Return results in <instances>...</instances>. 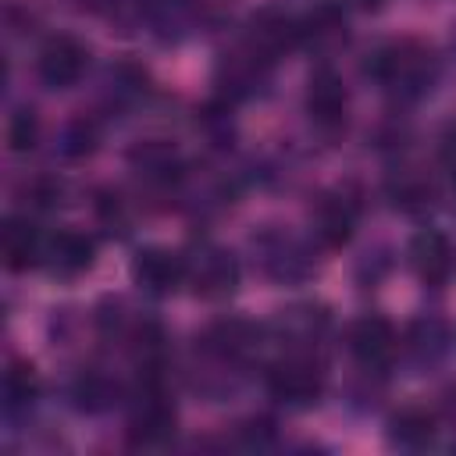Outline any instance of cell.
Returning <instances> with one entry per match:
<instances>
[{
	"mask_svg": "<svg viewBox=\"0 0 456 456\" xmlns=\"http://www.w3.org/2000/svg\"><path fill=\"white\" fill-rule=\"evenodd\" d=\"M253 338H256L253 324H246V321H239V317H228V321L210 324V331L203 335V346H207L210 353L232 360V356H242V353L253 346Z\"/></svg>",
	"mask_w": 456,
	"mask_h": 456,
	"instance_id": "e0dca14e",
	"label": "cell"
},
{
	"mask_svg": "<svg viewBox=\"0 0 456 456\" xmlns=\"http://www.w3.org/2000/svg\"><path fill=\"white\" fill-rule=\"evenodd\" d=\"M36 142H39V118H36V110H28V107L14 110L11 121H7V146L14 153H28Z\"/></svg>",
	"mask_w": 456,
	"mask_h": 456,
	"instance_id": "44dd1931",
	"label": "cell"
},
{
	"mask_svg": "<svg viewBox=\"0 0 456 456\" xmlns=\"http://www.w3.org/2000/svg\"><path fill=\"white\" fill-rule=\"evenodd\" d=\"M388 438H392V445H403V449L431 445V438H435V413H428L424 406H403L388 420Z\"/></svg>",
	"mask_w": 456,
	"mask_h": 456,
	"instance_id": "2e32d148",
	"label": "cell"
},
{
	"mask_svg": "<svg viewBox=\"0 0 456 456\" xmlns=\"http://www.w3.org/2000/svg\"><path fill=\"white\" fill-rule=\"evenodd\" d=\"M349 353L363 367H381L395 353V328L385 317H378V314H367V317L353 321V328H349Z\"/></svg>",
	"mask_w": 456,
	"mask_h": 456,
	"instance_id": "30bf717a",
	"label": "cell"
},
{
	"mask_svg": "<svg viewBox=\"0 0 456 456\" xmlns=\"http://www.w3.org/2000/svg\"><path fill=\"white\" fill-rule=\"evenodd\" d=\"M321 388V370L306 356H285L267 370V392L285 406H310Z\"/></svg>",
	"mask_w": 456,
	"mask_h": 456,
	"instance_id": "277c9868",
	"label": "cell"
},
{
	"mask_svg": "<svg viewBox=\"0 0 456 456\" xmlns=\"http://www.w3.org/2000/svg\"><path fill=\"white\" fill-rule=\"evenodd\" d=\"M132 164L142 178L150 182H164L171 185L178 178V153L167 146V142H142L132 150Z\"/></svg>",
	"mask_w": 456,
	"mask_h": 456,
	"instance_id": "ac0fdd59",
	"label": "cell"
},
{
	"mask_svg": "<svg viewBox=\"0 0 456 456\" xmlns=\"http://www.w3.org/2000/svg\"><path fill=\"white\" fill-rule=\"evenodd\" d=\"M367 75L378 78L388 89L399 93H420L431 78V53L410 39L403 43H388L381 46L370 61H367Z\"/></svg>",
	"mask_w": 456,
	"mask_h": 456,
	"instance_id": "6da1fadb",
	"label": "cell"
},
{
	"mask_svg": "<svg viewBox=\"0 0 456 456\" xmlns=\"http://www.w3.org/2000/svg\"><path fill=\"white\" fill-rule=\"evenodd\" d=\"M175 435V406L157 392V385H142L132 417H128V442L132 445H164Z\"/></svg>",
	"mask_w": 456,
	"mask_h": 456,
	"instance_id": "3957f363",
	"label": "cell"
},
{
	"mask_svg": "<svg viewBox=\"0 0 456 456\" xmlns=\"http://www.w3.org/2000/svg\"><path fill=\"white\" fill-rule=\"evenodd\" d=\"M346 43V18L338 7H317L314 14L299 18V46L314 53H331Z\"/></svg>",
	"mask_w": 456,
	"mask_h": 456,
	"instance_id": "9a60e30c",
	"label": "cell"
},
{
	"mask_svg": "<svg viewBox=\"0 0 456 456\" xmlns=\"http://www.w3.org/2000/svg\"><path fill=\"white\" fill-rule=\"evenodd\" d=\"M306 114L314 118L317 128L335 132L346 121V86L331 68H317L310 75V89H306Z\"/></svg>",
	"mask_w": 456,
	"mask_h": 456,
	"instance_id": "9c48e42d",
	"label": "cell"
},
{
	"mask_svg": "<svg viewBox=\"0 0 456 456\" xmlns=\"http://www.w3.org/2000/svg\"><path fill=\"white\" fill-rule=\"evenodd\" d=\"M0 249H4V264L7 271H28L36 264H43V249H46V235H39V228L25 217H11L4 224V239H0Z\"/></svg>",
	"mask_w": 456,
	"mask_h": 456,
	"instance_id": "7c38bea8",
	"label": "cell"
},
{
	"mask_svg": "<svg viewBox=\"0 0 456 456\" xmlns=\"http://www.w3.org/2000/svg\"><path fill=\"white\" fill-rule=\"evenodd\" d=\"M185 285H192L200 299H228L239 289V260L228 249L203 242L196 253L185 256Z\"/></svg>",
	"mask_w": 456,
	"mask_h": 456,
	"instance_id": "7a4b0ae2",
	"label": "cell"
},
{
	"mask_svg": "<svg viewBox=\"0 0 456 456\" xmlns=\"http://www.w3.org/2000/svg\"><path fill=\"white\" fill-rule=\"evenodd\" d=\"M256 253H260V267H264L274 281H285V285L303 281V278H310V271H314V260H310L306 246H303L299 239L285 235V232H264V235L256 239Z\"/></svg>",
	"mask_w": 456,
	"mask_h": 456,
	"instance_id": "5b68a950",
	"label": "cell"
},
{
	"mask_svg": "<svg viewBox=\"0 0 456 456\" xmlns=\"http://www.w3.org/2000/svg\"><path fill=\"white\" fill-rule=\"evenodd\" d=\"M353 224H356V203L353 200H346V196L321 200L317 217H314V235L321 246H328V249L346 246L353 235Z\"/></svg>",
	"mask_w": 456,
	"mask_h": 456,
	"instance_id": "5bb4252c",
	"label": "cell"
},
{
	"mask_svg": "<svg viewBox=\"0 0 456 456\" xmlns=\"http://www.w3.org/2000/svg\"><path fill=\"white\" fill-rule=\"evenodd\" d=\"M36 395H39V374H36V367L25 363V360H14L4 370V403H7V410L11 413L28 410L36 403Z\"/></svg>",
	"mask_w": 456,
	"mask_h": 456,
	"instance_id": "d6986e66",
	"label": "cell"
},
{
	"mask_svg": "<svg viewBox=\"0 0 456 456\" xmlns=\"http://www.w3.org/2000/svg\"><path fill=\"white\" fill-rule=\"evenodd\" d=\"M86 46L71 36H50L43 46H39V57H36V71L39 78L50 86V89H68L82 78L86 71Z\"/></svg>",
	"mask_w": 456,
	"mask_h": 456,
	"instance_id": "8992f818",
	"label": "cell"
},
{
	"mask_svg": "<svg viewBox=\"0 0 456 456\" xmlns=\"http://www.w3.org/2000/svg\"><path fill=\"white\" fill-rule=\"evenodd\" d=\"M71 399H75V406H78V410L96 413V410H107V406H110V399H114V385H110L103 374L89 370V374H82V378L75 381Z\"/></svg>",
	"mask_w": 456,
	"mask_h": 456,
	"instance_id": "ffe728a7",
	"label": "cell"
},
{
	"mask_svg": "<svg viewBox=\"0 0 456 456\" xmlns=\"http://www.w3.org/2000/svg\"><path fill=\"white\" fill-rule=\"evenodd\" d=\"M410 264H413V271H417L420 281L442 285L449 278V271H452V249H449L445 235L442 232H431V228L417 232L413 242H410Z\"/></svg>",
	"mask_w": 456,
	"mask_h": 456,
	"instance_id": "4fadbf2b",
	"label": "cell"
},
{
	"mask_svg": "<svg viewBox=\"0 0 456 456\" xmlns=\"http://www.w3.org/2000/svg\"><path fill=\"white\" fill-rule=\"evenodd\" d=\"M132 281L146 292V296H171L178 285H185V256L171 253V249H142L132 260Z\"/></svg>",
	"mask_w": 456,
	"mask_h": 456,
	"instance_id": "ba28073f",
	"label": "cell"
},
{
	"mask_svg": "<svg viewBox=\"0 0 456 456\" xmlns=\"http://www.w3.org/2000/svg\"><path fill=\"white\" fill-rule=\"evenodd\" d=\"M299 46V21L281 14V11H256L249 18L246 32V50H253L260 61H278L285 50Z\"/></svg>",
	"mask_w": 456,
	"mask_h": 456,
	"instance_id": "52a82bcc",
	"label": "cell"
},
{
	"mask_svg": "<svg viewBox=\"0 0 456 456\" xmlns=\"http://www.w3.org/2000/svg\"><path fill=\"white\" fill-rule=\"evenodd\" d=\"M93 256H96V246L89 235L82 232H57V235H46V249H43V264L61 274V278H75L82 271L93 267Z\"/></svg>",
	"mask_w": 456,
	"mask_h": 456,
	"instance_id": "8fae6325",
	"label": "cell"
}]
</instances>
